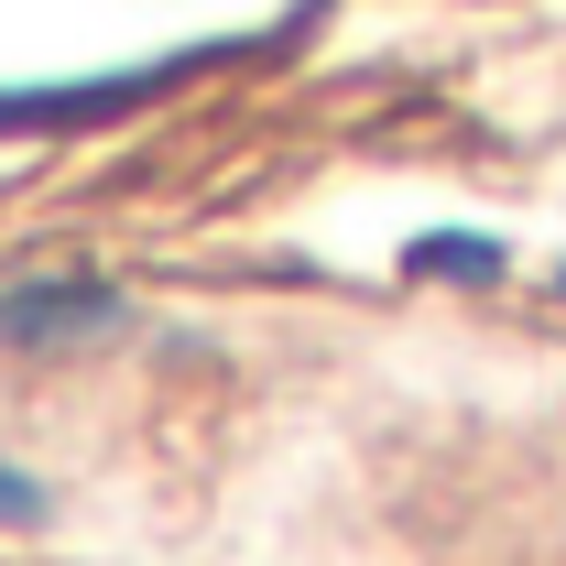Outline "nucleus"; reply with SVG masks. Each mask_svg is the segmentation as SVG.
<instances>
[{
    "mask_svg": "<svg viewBox=\"0 0 566 566\" xmlns=\"http://www.w3.org/2000/svg\"><path fill=\"white\" fill-rule=\"evenodd\" d=\"M44 512H55V491H44V480H33V469L0 447V534H33Z\"/></svg>",
    "mask_w": 566,
    "mask_h": 566,
    "instance_id": "obj_2",
    "label": "nucleus"
},
{
    "mask_svg": "<svg viewBox=\"0 0 566 566\" xmlns=\"http://www.w3.org/2000/svg\"><path fill=\"white\" fill-rule=\"evenodd\" d=\"M132 305L120 283L98 273H33V283H0V338L11 349H87V338H120Z\"/></svg>",
    "mask_w": 566,
    "mask_h": 566,
    "instance_id": "obj_1",
    "label": "nucleus"
}]
</instances>
